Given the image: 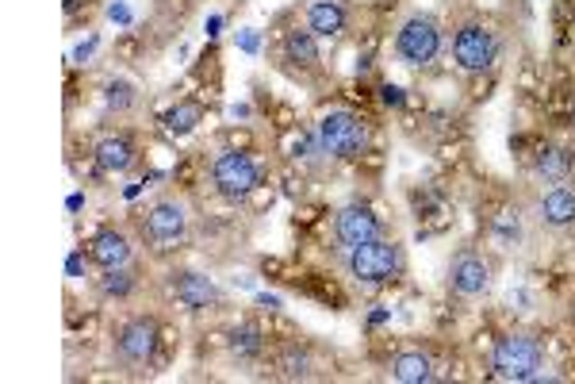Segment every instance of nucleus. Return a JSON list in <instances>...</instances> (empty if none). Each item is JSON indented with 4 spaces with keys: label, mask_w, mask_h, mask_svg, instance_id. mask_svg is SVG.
Masks as SVG:
<instances>
[{
    "label": "nucleus",
    "mask_w": 575,
    "mask_h": 384,
    "mask_svg": "<svg viewBox=\"0 0 575 384\" xmlns=\"http://www.w3.org/2000/svg\"><path fill=\"white\" fill-rule=\"evenodd\" d=\"M541 369H545V350L529 334H502L499 343L491 346V373L499 381L526 384V381H537Z\"/></svg>",
    "instance_id": "nucleus-1"
},
{
    "label": "nucleus",
    "mask_w": 575,
    "mask_h": 384,
    "mask_svg": "<svg viewBox=\"0 0 575 384\" xmlns=\"http://www.w3.org/2000/svg\"><path fill=\"white\" fill-rule=\"evenodd\" d=\"M345 273L357 284H387L403 273V246L387 239H372L354 251H345Z\"/></svg>",
    "instance_id": "nucleus-2"
},
{
    "label": "nucleus",
    "mask_w": 575,
    "mask_h": 384,
    "mask_svg": "<svg viewBox=\"0 0 575 384\" xmlns=\"http://www.w3.org/2000/svg\"><path fill=\"white\" fill-rule=\"evenodd\" d=\"M437 54H442V27H437V20L422 16V12L403 20L399 31H395V59L411 69H426L437 62Z\"/></svg>",
    "instance_id": "nucleus-3"
},
{
    "label": "nucleus",
    "mask_w": 575,
    "mask_h": 384,
    "mask_svg": "<svg viewBox=\"0 0 575 384\" xmlns=\"http://www.w3.org/2000/svg\"><path fill=\"white\" fill-rule=\"evenodd\" d=\"M452 62L464 74H487L499 62V35L480 20H469L452 31Z\"/></svg>",
    "instance_id": "nucleus-4"
},
{
    "label": "nucleus",
    "mask_w": 575,
    "mask_h": 384,
    "mask_svg": "<svg viewBox=\"0 0 575 384\" xmlns=\"http://www.w3.org/2000/svg\"><path fill=\"white\" fill-rule=\"evenodd\" d=\"M319 142L330 158H342V162L361 158L365 146H369V127H365V119L354 116V112L334 108L319 119Z\"/></svg>",
    "instance_id": "nucleus-5"
},
{
    "label": "nucleus",
    "mask_w": 575,
    "mask_h": 384,
    "mask_svg": "<svg viewBox=\"0 0 575 384\" xmlns=\"http://www.w3.org/2000/svg\"><path fill=\"white\" fill-rule=\"evenodd\" d=\"M212 184L222 201H246L250 192L261 184V169L250 154L242 151H222L219 158L212 162Z\"/></svg>",
    "instance_id": "nucleus-6"
},
{
    "label": "nucleus",
    "mask_w": 575,
    "mask_h": 384,
    "mask_svg": "<svg viewBox=\"0 0 575 384\" xmlns=\"http://www.w3.org/2000/svg\"><path fill=\"white\" fill-rule=\"evenodd\" d=\"M112 350H115V358H119V366H127V369L150 366L157 354V319L135 316V319H127V323H119L115 327Z\"/></svg>",
    "instance_id": "nucleus-7"
},
{
    "label": "nucleus",
    "mask_w": 575,
    "mask_h": 384,
    "mask_svg": "<svg viewBox=\"0 0 575 384\" xmlns=\"http://www.w3.org/2000/svg\"><path fill=\"white\" fill-rule=\"evenodd\" d=\"M184 231H189V204L181 196H157L142 216V234L157 251H165L169 243H181Z\"/></svg>",
    "instance_id": "nucleus-8"
},
{
    "label": "nucleus",
    "mask_w": 575,
    "mask_h": 384,
    "mask_svg": "<svg viewBox=\"0 0 575 384\" xmlns=\"http://www.w3.org/2000/svg\"><path fill=\"white\" fill-rule=\"evenodd\" d=\"M491 289V266H487L480 254L460 251L457 258L449 261V293L460 296V300H476Z\"/></svg>",
    "instance_id": "nucleus-9"
},
{
    "label": "nucleus",
    "mask_w": 575,
    "mask_h": 384,
    "mask_svg": "<svg viewBox=\"0 0 575 384\" xmlns=\"http://www.w3.org/2000/svg\"><path fill=\"white\" fill-rule=\"evenodd\" d=\"M334 239L345 246V251H354L361 243H372V239H384V223L372 208L365 204H349L334 216Z\"/></svg>",
    "instance_id": "nucleus-10"
},
{
    "label": "nucleus",
    "mask_w": 575,
    "mask_h": 384,
    "mask_svg": "<svg viewBox=\"0 0 575 384\" xmlns=\"http://www.w3.org/2000/svg\"><path fill=\"white\" fill-rule=\"evenodd\" d=\"M534 219H537V227H545V231H552V234L572 231L575 227V189H567V184H552V189H545L534 204Z\"/></svg>",
    "instance_id": "nucleus-11"
},
{
    "label": "nucleus",
    "mask_w": 575,
    "mask_h": 384,
    "mask_svg": "<svg viewBox=\"0 0 575 384\" xmlns=\"http://www.w3.org/2000/svg\"><path fill=\"white\" fill-rule=\"evenodd\" d=\"M169 293L177 296V304H184L189 311H204L212 304H219V289L207 273H196V269H184V273L169 277Z\"/></svg>",
    "instance_id": "nucleus-12"
},
{
    "label": "nucleus",
    "mask_w": 575,
    "mask_h": 384,
    "mask_svg": "<svg viewBox=\"0 0 575 384\" xmlns=\"http://www.w3.org/2000/svg\"><path fill=\"white\" fill-rule=\"evenodd\" d=\"M89 258L97 261L100 269H119L131 261V239H127L124 231H97L89 243Z\"/></svg>",
    "instance_id": "nucleus-13"
},
{
    "label": "nucleus",
    "mask_w": 575,
    "mask_h": 384,
    "mask_svg": "<svg viewBox=\"0 0 575 384\" xmlns=\"http://www.w3.org/2000/svg\"><path fill=\"white\" fill-rule=\"evenodd\" d=\"M307 27H311L319 39H342L345 35V9L337 0H311L307 9Z\"/></svg>",
    "instance_id": "nucleus-14"
},
{
    "label": "nucleus",
    "mask_w": 575,
    "mask_h": 384,
    "mask_svg": "<svg viewBox=\"0 0 575 384\" xmlns=\"http://www.w3.org/2000/svg\"><path fill=\"white\" fill-rule=\"evenodd\" d=\"M392 376L399 384H430L437 376V369H434V358H430V354L403 350L392 358Z\"/></svg>",
    "instance_id": "nucleus-15"
},
{
    "label": "nucleus",
    "mask_w": 575,
    "mask_h": 384,
    "mask_svg": "<svg viewBox=\"0 0 575 384\" xmlns=\"http://www.w3.org/2000/svg\"><path fill=\"white\" fill-rule=\"evenodd\" d=\"M284 59L296 69H315L319 66V35L311 27H292L284 35Z\"/></svg>",
    "instance_id": "nucleus-16"
},
{
    "label": "nucleus",
    "mask_w": 575,
    "mask_h": 384,
    "mask_svg": "<svg viewBox=\"0 0 575 384\" xmlns=\"http://www.w3.org/2000/svg\"><path fill=\"white\" fill-rule=\"evenodd\" d=\"M97 166L107 169V174H127V169L135 166V146L131 139H124V135H107V139L97 142Z\"/></svg>",
    "instance_id": "nucleus-17"
},
{
    "label": "nucleus",
    "mask_w": 575,
    "mask_h": 384,
    "mask_svg": "<svg viewBox=\"0 0 575 384\" xmlns=\"http://www.w3.org/2000/svg\"><path fill=\"white\" fill-rule=\"evenodd\" d=\"M534 174L549 184L567 181V174H572V154H567L564 146H545V151H537V158H534Z\"/></svg>",
    "instance_id": "nucleus-18"
},
{
    "label": "nucleus",
    "mask_w": 575,
    "mask_h": 384,
    "mask_svg": "<svg viewBox=\"0 0 575 384\" xmlns=\"http://www.w3.org/2000/svg\"><path fill=\"white\" fill-rule=\"evenodd\" d=\"M200 119H204V108H200L196 101H181L177 108L165 112V131H169V135H189V131H196Z\"/></svg>",
    "instance_id": "nucleus-19"
},
{
    "label": "nucleus",
    "mask_w": 575,
    "mask_h": 384,
    "mask_svg": "<svg viewBox=\"0 0 575 384\" xmlns=\"http://www.w3.org/2000/svg\"><path fill=\"white\" fill-rule=\"evenodd\" d=\"M135 293V273L127 266L119 269H104V277H100V296H107V300H127V296Z\"/></svg>",
    "instance_id": "nucleus-20"
},
{
    "label": "nucleus",
    "mask_w": 575,
    "mask_h": 384,
    "mask_svg": "<svg viewBox=\"0 0 575 384\" xmlns=\"http://www.w3.org/2000/svg\"><path fill=\"white\" fill-rule=\"evenodd\" d=\"M277 369L284 381H307L311 376V354L299 350V346H288V350H280Z\"/></svg>",
    "instance_id": "nucleus-21"
},
{
    "label": "nucleus",
    "mask_w": 575,
    "mask_h": 384,
    "mask_svg": "<svg viewBox=\"0 0 575 384\" xmlns=\"http://www.w3.org/2000/svg\"><path fill=\"white\" fill-rule=\"evenodd\" d=\"M135 101H139V92H135L131 81H124V77H112V81L104 85V104L115 112H131Z\"/></svg>",
    "instance_id": "nucleus-22"
},
{
    "label": "nucleus",
    "mask_w": 575,
    "mask_h": 384,
    "mask_svg": "<svg viewBox=\"0 0 575 384\" xmlns=\"http://www.w3.org/2000/svg\"><path fill=\"white\" fill-rule=\"evenodd\" d=\"M261 331H257L254 323H242L230 331V350L239 354V358H257L261 354Z\"/></svg>",
    "instance_id": "nucleus-23"
},
{
    "label": "nucleus",
    "mask_w": 575,
    "mask_h": 384,
    "mask_svg": "<svg viewBox=\"0 0 575 384\" xmlns=\"http://www.w3.org/2000/svg\"><path fill=\"white\" fill-rule=\"evenodd\" d=\"M384 101L387 104H403V97H399V89H395V85H387V89H384Z\"/></svg>",
    "instance_id": "nucleus-24"
},
{
    "label": "nucleus",
    "mask_w": 575,
    "mask_h": 384,
    "mask_svg": "<svg viewBox=\"0 0 575 384\" xmlns=\"http://www.w3.org/2000/svg\"><path fill=\"white\" fill-rule=\"evenodd\" d=\"M572 323H575V304H572Z\"/></svg>",
    "instance_id": "nucleus-25"
}]
</instances>
